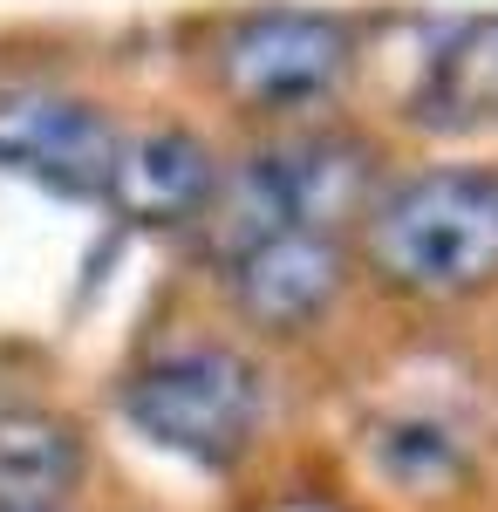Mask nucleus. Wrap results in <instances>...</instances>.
<instances>
[{"instance_id":"423d86ee","label":"nucleus","mask_w":498,"mask_h":512,"mask_svg":"<svg viewBox=\"0 0 498 512\" xmlns=\"http://www.w3.org/2000/svg\"><path fill=\"white\" fill-rule=\"evenodd\" d=\"M226 164L205 151V137L178 123H151L123 137V158L110 178V205L137 226H198V212L212 205Z\"/></svg>"},{"instance_id":"f257e3e1","label":"nucleus","mask_w":498,"mask_h":512,"mask_svg":"<svg viewBox=\"0 0 498 512\" xmlns=\"http://www.w3.org/2000/svg\"><path fill=\"white\" fill-rule=\"evenodd\" d=\"M355 260L396 301L451 308L498 287V171L492 164H423L383 178L355 226Z\"/></svg>"},{"instance_id":"39448f33","label":"nucleus","mask_w":498,"mask_h":512,"mask_svg":"<svg viewBox=\"0 0 498 512\" xmlns=\"http://www.w3.org/2000/svg\"><path fill=\"white\" fill-rule=\"evenodd\" d=\"M348 267L355 260V239L348 233H273L260 246H246L239 260H226V294L246 328L260 335H307L335 315L348 287Z\"/></svg>"},{"instance_id":"7ed1b4c3","label":"nucleus","mask_w":498,"mask_h":512,"mask_svg":"<svg viewBox=\"0 0 498 512\" xmlns=\"http://www.w3.org/2000/svg\"><path fill=\"white\" fill-rule=\"evenodd\" d=\"M205 76L239 117L301 123L355 76V28L328 7H246L212 28Z\"/></svg>"},{"instance_id":"6e6552de","label":"nucleus","mask_w":498,"mask_h":512,"mask_svg":"<svg viewBox=\"0 0 498 512\" xmlns=\"http://www.w3.org/2000/svg\"><path fill=\"white\" fill-rule=\"evenodd\" d=\"M89 451L55 410H0V512H76Z\"/></svg>"},{"instance_id":"1a4fd4ad","label":"nucleus","mask_w":498,"mask_h":512,"mask_svg":"<svg viewBox=\"0 0 498 512\" xmlns=\"http://www.w3.org/2000/svg\"><path fill=\"white\" fill-rule=\"evenodd\" d=\"M423 117H437V123H498V14L492 21H471L464 35L444 41V55L430 62Z\"/></svg>"},{"instance_id":"20e7f679","label":"nucleus","mask_w":498,"mask_h":512,"mask_svg":"<svg viewBox=\"0 0 498 512\" xmlns=\"http://www.w3.org/2000/svg\"><path fill=\"white\" fill-rule=\"evenodd\" d=\"M123 123L69 89H0V164L35 178L62 198H110L116 158H123Z\"/></svg>"},{"instance_id":"f03ea898","label":"nucleus","mask_w":498,"mask_h":512,"mask_svg":"<svg viewBox=\"0 0 498 512\" xmlns=\"http://www.w3.org/2000/svg\"><path fill=\"white\" fill-rule=\"evenodd\" d=\"M123 417L157 451L232 472L267 424V376L232 342H171L123 376Z\"/></svg>"},{"instance_id":"0eeeda50","label":"nucleus","mask_w":498,"mask_h":512,"mask_svg":"<svg viewBox=\"0 0 498 512\" xmlns=\"http://www.w3.org/2000/svg\"><path fill=\"white\" fill-rule=\"evenodd\" d=\"M362 458L403 499H451L471 485L478 451L464 424H451L444 410H383L362 424Z\"/></svg>"}]
</instances>
